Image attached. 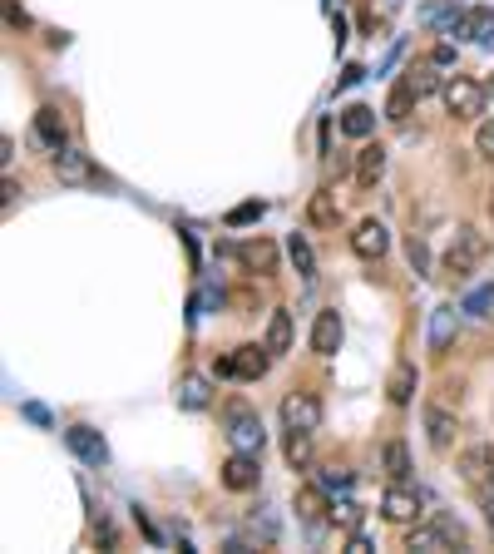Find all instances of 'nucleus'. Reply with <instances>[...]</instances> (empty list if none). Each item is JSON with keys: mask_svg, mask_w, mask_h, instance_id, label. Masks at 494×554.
I'll return each instance as SVG.
<instances>
[{"mask_svg": "<svg viewBox=\"0 0 494 554\" xmlns=\"http://www.w3.org/2000/svg\"><path fill=\"white\" fill-rule=\"evenodd\" d=\"M223 421H228V441H233V451H262L267 431H262V416L252 411L243 396H233V401L223 406Z\"/></svg>", "mask_w": 494, "mask_h": 554, "instance_id": "obj_1", "label": "nucleus"}, {"mask_svg": "<svg viewBox=\"0 0 494 554\" xmlns=\"http://www.w3.org/2000/svg\"><path fill=\"white\" fill-rule=\"evenodd\" d=\"M297 515L307 520L312 530H322V515H331V505H327V495H322L317 485H302L297 490Z\"/></svg>", "mask_w": 494, "mask_h": 554, "instance_id": "obj_23", "label": "nucleus"}, {"mask_svg": "<svg viewBox=\"0 0 494 554\" xmlns=\"http://www.w3.org/2000/svg\"><path fill=\"white\" fill-rule=\"evenodd\" d=\"M475 149H480V159H485V164H494V124H480Z\"/></svg>", "mask_w": 494, "mask_h": 554, "instance_id": "obj_35", "label": "nucleus"}, {"mask_svg": "<svg viewBox=\"0 0 494 554\" xmlns=\"http://www.w3.org/2000/svg\"><path fill=\"white\" fill-rule=\"evenodd\" d=\"M10 159H15V139L5 134V139H0V164H10Z\"/></svg>", "mask_w": 494, "mask_h": 554, "instance_id": "obj_44", "label": "nucleus"}, {"mask_svg": "<svg viewBox=\"0 0 494 554\" xmlns=\"http://www.w3.org/2000/svg\"><path fill=\"white\" fill-rule=\"evenodd\" d=\"M450 347H455V307H435L430 312V352L445 357Z\"/></svg>", "mask_w": 494, "mask_h": 554, "instance_id": "obj_20", "label": "nucleus"}, {"mask_svg": "<svg viewBox=\"0 0 494 554\" xmlns=\"http://www.w3.org/2000/svg\"><path fill=\"white\" fill-rule=\"evenodd\" d=\"M282 451H287L292 470H307L312 465V431H287V446H282Z\"/></svg>", "mask_w": 494, "mask_h": 554, "instance_id": "obj_28", "label": "nucleus"}, {"mask_svg": "<svg viewBox=\"0 0 494 554\" xmlns=\"http://www.w3.org/2000/svg\"><path fill=\"white\" fill-rule=\"evenodd\" d=\"M361 80H366V70H361V65H346V75L336 80V89H351V85H361Z\"/></svg>", "mask_w": 494, "mask_h": 554, "instance_id": "obj_37", "label": "nucleus"}, {"mask_svg": "<svg viewBox=\"0 0 494 554\" xmlns=\"http://www.w3.org/2000/svg\"><path fill=\"white\" fill-rule=\"evenodd\" d=\"M489 223H494V193H489Z\"/></svg>", "mask_w": 494, "mask_h": 554, "instance_id": "obj_45", "label": "nucleus"}, {"mask_svg": "<svg viewBox=\"0 0 494 554\" xmlns=\"http://www.w3.org/2000/svg\"><path fill=\"white\" fill-rule=\"evenodd\" d=\"M386 248H391V228L381 223V218H361L351 233V253L366 258V263H376V258H386Z\"/></svg>", "mask_w": 494, "mask_h": 554, "instance_id": "obj_5", "label": "nucleus"}, {"mask_svg": "<svg viewBox=\"0 0 494 554\" xmlns=\"http://www.w3.org/2000/svg\"><path fill=\"white\" fill-rule=\"evenodd\" d=\"M440 99H445L450 119H480V114H485V89H480L470 75H450L445 89H440Z\"/></svg>", "mask_w": 494, "mask_h": 554, "instance_id": "obj_2", "label": "nucleus"}, {"mask_svg": "<svg viewBox=\"0 0 494 554\" xmlns=\"http://www.w3.org/2000/svg\"><path fill=\"white\" fill-rule=\"evenodd\" d=\"M336 347H341V317H336V307H327L312 322V352L317 357H336Z\"/></svg>", "mask_w": 494, "mask_h": 554, "instance_id": "obj_13", "label": "nucleus"}, {"mask_svg": "<svg viewBox=\"0 0 494 554\" xmlns=\"http://www.w3.org/2000/svg\"><path fill=\"white\" fill-rule=\"evenodd\" d=\"M336 218H341V208H336V193H327V188H322V193L307 198V223H312V228H336Z\"/></svg>", "mask_w": 494, "mask_h": 554, "instance_id": "obj_25", "label": "nucleus"}, {"mask_svg": "<svg viewBox=\"0 0 494 554\" xmlns=\"http://www.w3.org/2000/svg\"><path fill=\"white\" fill-rule=\"evenodd\" d=\"M381 461H386V475H391V480H405V475H411V451H405V441H386Z\"/></svg>", "mask_w": 494, "mask_h": 554, "instance_id": "obj_29", "label": "nucleus"}, {"mask_svg": "<svg viewBox=\"0 0 494 554\" xmlns=\"http://www.w3.org/2000/svg\"><path fill=\"white\" fill-rule=\"evenodd\" d=\"M415 104H420V94H415L411 85H405V80H396L391 99H386V119H391V124H405V119H411V109H415Z\"/></svg>", "mask_w": 494, "mask_h": 554, "instance_id": "obj_26", "label": "nucleus"}, {"mask_svg": "<svg viewBox=\"0 0 494 554\" xmlns=\"http://www.w3.org/2000/svg\"><path fill=\"white\" fill-rule=\"evenodd\" d=\"M15 193H20V183H15V179H5V188H0V203H5V213L15 208Z\"/></svg>", "mask_w": 494, "mask_h": 554, "instance_id": "obj_41", "label": "nucleus"}, {"mask_svg": "<svg viewBox=\"0 0 494 554\" xmlns=\"http://www.w3.org/2000/svg\"><path fill=\"white\" fill-rule=\"evenodd\" d=\"M430 60H435L440 70H450V65H455V50H450V45H435V50H430Z\"/></svg>", "mask_w": 494, "mask_h": 554, "instance_id": "obj_40", "label": "nucleus"}, {"mask_svg": "<svg viewBox=\"0 0 494 554\" xmlns=\"http://www.w3.org/2000/svg\"><path fill=\"white\" fill-rule=\"evenodd\" d=\"M485 258V238L475 233V228H455V238H450V253H445V273L455 282H465L475 273V263Z\"/></svg>", "mask_w": 494, "mask_h": 554, "instance_id": "obj_3", "label": "nucleus"}, {"mask_svg": "<svg viewBox=\"0 0 494 554\" xmlns=\"http://www.w3.org/2000/svg\"><path fill=\"white\" fill-rule=\"evenodd\" d=\"M322 485H331V490H346V485H351V475H346V470H322Z\"/></svg>", "mask_w": 494, "mask_h": 554, "instance_id": "obj_38", "label": "nucleus"}, {"mask_svg": "<svg viewBox=\"0 0 494 554\" xmlns=\"http://www.w3.org/2000/svg\"><path fill=\"white\" fill-rule=\"evenodd\" d=\"M381 515L391 520V525H415V520H420V495L396 480V485L381 495Z\"/></svg>", "mask_w": 494, "mask_h": 554, "instance_id": "obj_7", "label": "nucleus"}, {"mask_svg": "<svg viewBox=\"0 0 494 554\" xmlns=\"http://www.w3.org/2000/svg\"><path fill=\"white\" fill-rule=\"evenodd\" d=\"M346 549H351V554H366V549H371V540H366L361 530H351V540H346Z\"/></svg>", "mask_w": 494, "mask_h": 554, "instance_id": "obj_42", "label": "nucleus"}, {"mask_svg": "<svg viewBox=\"0 0 494 554\" xmlns=\"http://www.w3.org/2000/svg\"><path fill=\"white\" fill-rule=\"evenodd\" d=\"M415 386H420L415 367H411V362H401V367L391 371V381H386V396H391L396 406H411L415 401Z\"/></svg>", "mask_w": 494, "mask_h": 554, "instance_id": "obj_22", "label": "nucleus"}, {"mask_svg": "<svg viewBox=\"0 0 494 554\" xmlns=\"http://www.w3.org/2000/svg\"><path fill=\"white\" fill-rule=\"evenodd\" d=\"M262 480V465H257V451H233L223 461V485L228 490H252Z\"/></svg>", "mask_w": 494, "mask_h": 554, "instance_id": "obj_9", "label": "nucleus"}, {"mask_svg": "<svg viewBox=\"0 0 494 554\" xmlns=\"http://www.w3.org/2000/svg\"><path fill=\"white\" fill-rule=\"evenodd\" d=\"M405 85H411L415 94H420V99H430V94H440V89H445V75H440V65H435V60H415V65H405Z\"/></svg>", "mask_w": 494, "mask_h": 554, "instance_id": "obj_15", "label": "nucleus"}, {"mask_svg": "<svg viewBox=\"0 0 494 554\" xmlns=\"http://www.w3.org/2000/svg\"><path fill=\"white\" fill-rule=\"evenodd\" d=\"M238 263H243L247 273H257V277H272L277 273V243H267V238H247V243L238 248Z\"/></svg>", "mask_w": 494, "mask_h": 554, "instance_id": "obj_11", "label": "nucleus"}, {"mask_svg": "<svg viewBox=\"0 0 494 554\" xmlns=\"http://www.w3.org/2000/svg\"><path fill=\"white\" fill-rule=\"evenodd\" d=\"M30 139L40 144V149H50V154H60L65 149V119H60V109H35V129H30Z\"/></svg>", "mask_w": 494, "mask_h": 554, "instance_id": "obj_12", "label": "nucleus"}, {"mask_svg": "<svg viewBox=\"0 0 494 554\" xmlns=\"http://www.w3.org/2000/svg\"><path fill=\"white\" fill-rule=\"evenodd\" d=\"M455 40H475V45H489V40H494V10H489V5H470L465 15H460Z\"/></svg>", "mask_w": 494, "mask_h": 554, "instance_id": "obj_14", "label": "nucleus"}, {"mask_svg": "<svg viewBox=\"0 0 494 554\" xmlns=\"http://www.w3.org/2000/svg\"><path fill=\"white\" fill-rule=\"evenodd\" d=\"M425 436H430V446H435V451H450V446H455V436H460V416L450 411V406L430 401L425 406Z\"/></svg>", "mask_w": 494, "mask_h": 554, "instance_id": "obj_6", "label": "nucleus"}, {"mask_svg": "<svg viewBox=\"0 0 494 554\" xmlns=\"http://www.w3.org/2000/svg\"><path fill=\"white\" fill-rule=\"evenodd\" d=\"M287 253H292V263H297V273H302V277L317 273V258H312V248H307V238H302V233H292V238H287Z\"/></svg>", "mask_w": 494, "mask_h": 554, "instance_id": "obj_30", "label": "nucleus"}, {"mask_svg": "<svg viewBox=\"0 0 494 554\" xmlns=\"http://www.w3.org/2000/svg\"><path fill=\"white\" fill-rule=\"evenodd\" d=\"M480 500H485V505H494V470H489L485 480H480Z\"/></svg>", "mask_w": 494, "mask_h": 554, "instance_id": "obj_43", "label": "nucleus"}, {"mask_svg": "<svg viewBox=\"0 0 494 554\" xmlns=\"http://www.w3.org/2000/svg\"><path fill=\"white\" fill-rule=\"evenodd\" d=\"M5 25H30V15L15 5V0H5Z\"/></svg>", "mask_w": 494, "mask_h": 554, "instance_id": "obj_39", "label": "nucleus"}, {"mask_svg": "<svg viewBox=\"0 0 494 554\" xmlns=\"http://www.w3.org/2000/svg\"><path fill=\"white\" fill-rule=\"evenodd\" d=\"M341 134L346 139H371L376 134V109L371 104H346L341 109Z\"/></svg>", "mask_w": 494, "mask_h": 554, "instance_id": "obj_21", "label": "nucleus"}, {"mask_svg": "<svg viewBox=\"0 0 494 554\" xmlns=\"http://www.w3.org/2000/svg\"><path fill=\"white\" fill-rule=\"evenodd\" d=\"M262 213H267V203H238L233 213H228V228H247V223H257Z\"/></svg>", "mask_w": 494, "mask_h": 554, "instance_id": "obj_33", "label": "nucleus"}, {"mask_svg": "<svg viewBox=\"0 0 494 554\" xmlns=\"http://www.w3.org/2000/svg\"><path fill=\"white\" fill-rule=\"evenodd\" d=\"M460 312H470V317H489L494 312V287H475L465 302H460Z\"/></svg>", "mask_w": 494, "mask_h": 554, "instance_id": "obj_31", "label": "nucleus"}, {"mask_svg": "<svg viewBox=\"0 0 494 554\" xmlns=\"http://www.w3.org/2000/svg\"><path fill=\"white\" fill-rule=\"evenodd\" d=\"M20 416L35 421V426H50V411H45V406H35V401H20Z\"/></svg>", "mask_w": 494, "mask_h": 554, "instance_id": "obj_36", "label": "nucleus"}, {"mask_svg": "<svg viewBox=\"0 0 494 554\" xmlns=\"http://www.w3.org/2000/svg\"><path fill=\"white\" fill-rule=\"evenodd\" d=\"M386 174V144H361L356 154V188H376Z\"/></svg>", "mask_w": 494, "mask_h": 554, "instance_id": "obj_17", "label": "nucleus"}, {"mask_svg": "<svg viewBox=\"0 0 494 554\" xmlns=\"http://www.w3.org/2000/svg\"><path fill=\"white\" fill-rule=\"evenodd\" d=\"M178 406H183V411H208V406H213V391H208L203 376H183V381H178Z\"/></svg>", "mask_w": 494, "mask_h": 554, "instance_id": "obj_24", "label": "nucleus"}, {"mask_svg": "<svg viewBox=\"0 0 494 554\" xmlns=\"http://www.w3.org/2000/svg\"><path fill=\"white\" fill-rule=\"evenodd\" d=\"M233 367H238L243 381H262L267 367H272V347H267V342H262V347H238L233 352Z\"/></svg>", "mask_w": 494, "mask_h": 554, "instance_id": "obj_18", "label": "nucleus"}, {"mask_svg": "<svg viewBox=\"0 0 494 554\" xmlns=\"http://www.w3.org/2000/svg\"><path fill=\"white\" fill-rule=\"evenodd\" d=\"M450 535L460 540V525H450V520H435V525H415V530H411V540H405V549L445 554V549H455V545H450Z\"/></svg>", "mask_w": 494, "mask_h": 554, "instance_id": "obj_8", "label": "nucleus"}, {"mask_svg": "<svg viewBox=\"0 0 494 554\" xmlns=\"http://www.w3.org/2000/svg\"><path fill=\"white\" fill-rule=\"evenodd\" d=\"M65 441H70V451H75L84 465H109V446H104L99 431H89V426H70Z\"/></svg>", "mask_w": 494, "mask_h": 554, "instance_id": "obj_10", "label": "nucleus"}, {"mask_svg": "<svg viewBox=\"0 0 494 554\" xmlns=\"http://www.w3.org/2000/svg\"><path fill=\"white\" fill-rule=\"evenodd\" d=\"M405 258H411V268H415V273H430V248L425 243H420V238L411 233V238H405Z\"/></svg>", "mask_w": 494, "mask_h": 554, "instance_id": "obj_34", "label": "nucleus"}, {"mask_svg": "<svg viewBox=\"0 0 494 554\" xmlns=\"http://www.w3.org/2000/svg\"><path fill=\"white\" fill-rule=\"evenodd\" d=\"M55 179L70 183V188H84V183H94V169H89V159H84V154H75L65 144V149L55 154Z\"/></svg>", "mask_w": 494, "mask_h": 554, "instance_id": "obj_16", "label": "nucleus"}, {"mask_svg": "<svg viewBox=\"0 0 494 554\" xmlns=\"http://www.w3.org/2000/svg\"><path fill=\"white\" fill-rule=\"evenodd\" d=\"M267 347H272V357L292 352V312H287V307H277V312L267 317Z\"/></svg>", "mask_w": 494, "mask_h": 554, "instance_id": "obj_27", "label": "nucleus"}, {"mask_svg": "<svg viewBox=\"0 0 494 554\" xmlns=\"http://www.w3.org/2000/svg\"><path fill=\"white\" fill-rule=\"evenodd\" d=\"M282 426H287V431H317L322 426V401L312 391H287L282 396Z\"/></svg>", "mask_w": 494, "mask_h": 554, "instance_id": "obj_4", "label": "nucleus"}, {"mask_svg": "<svg viewBox=\"0 0 494 554\" xmlns=\"http://www.w3.org/2000/svg\"><path fill=\"white\" fill-rule=\"evenodd\" d=\"M494 470V446L489 441H480V446H470V451H460V475L470 480V485H480Z\"/></svg>", "mask_w": 494, "mask_h": 554, "instance_id": "obj_19", "label": "nucleus"}, {"mask_svg": "<svg viewBox=\"0 0 494 554\" xmlns=\"http://www.w3.org/2000/svg\"><path fill=\"white\" fill-rule=\"evenodd\" d=\"M331 520L346 530H361V505L356 500H331Z\"/></svg>", "mask_w": 494, "mask_h": 554, "instance_id": "obj_32", "label": "nucleus"}]
</instances>
